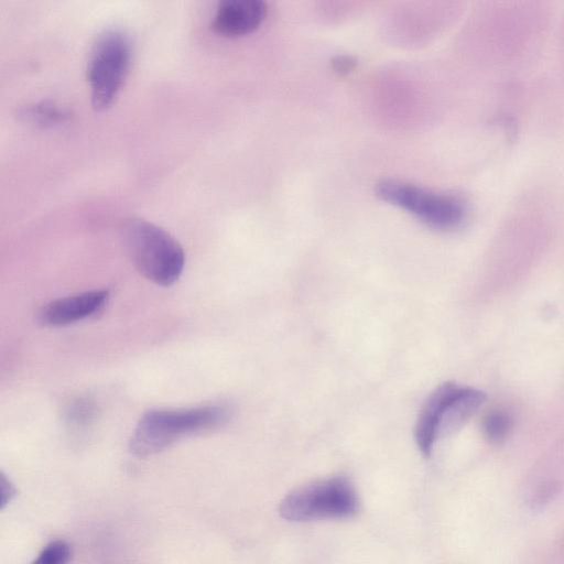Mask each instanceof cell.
Segmentation results:
<instances>
[{
	"label": "cell",
	"instance_id": "obj_1",
	"mask_svg": "<svg viewBox=\"0 0 564 564\" xmlns=\"http://www.w3.org/2000/svg\"><path fill=\"white\" fill-rule=\"evenodd\" d=\"M229 417L230 410L223 404L148 411L137 424L129 448L133 455L147 457L165 449L184 435L218 427Z\"/></svg>",
	"mask_w": 564,
	"mask_h": 564
},
{
	"label": "cell",
	"instance_id": "obj_2",
	"mask_svg": "<svg viewBox=\"0 0 564 564\" xmlns=\"http://www.w3.org/2000/svg\"><path fill=\"white\" fill-rule=\"evenodd\" d=\"M122 238L132 263L145 279L162 286L177 281L185 254L167 231L148 220L132 218L123 225Z\"/></svg>",
	"mask_w": 564,
	"mask_h": 564
},
{
	"label": "cell",
	"instance_id": "obj_3",
	"mask_svg": "<svg viewBox=\"0 0 564 564\" xmlns=\"http://www.w3.org/2000/svg\"><path fill=\"white\" fill-rule=\"evenodd\" d=\"M486 394L474 388L446 382L427 399L419 415L414 437L424 456L432 452L440 436L462 427L482 405Z\"/></svg>",
	"mask_w": 564,
	"mask_h": 564
},
{
	"label": "cell",
	"instance_id": "obj_4",
	"mask_svg": "<svg viewBox=\"0 0 564 564\" xmlns=\"http://www.w3.org/2000/svg\"><path fill=\"white\" fill-rule=\"evenodd\" d=\"M131 59L132 43L124 31L110 28L96 37L87 64V80L95 109H106L113 102L129 74Z\"/></svg>",
	"mask_w": 564,
	"mask_h": 564
},
{
	"label": "cell",
	"instance_id": "obj_5",
	"mask_svg": "<svg viewBox=\"0 0 564 564\" xmlns=\"http://www.w3.org/2000/svg\"><path fill=\"white\" fill-rule=\"evenodd\" d=\"M358 497L352 484L335 476L305 485L288 494L279 506L290 521L348 518L357 512Z\"/></svg>",
	"mask_w": 564,
	"mask_h": 564
},
{
	"label": "cell",
	"instance_id": "obj_6",
	"mask_svg": "<svg viewBox=\"0 0 564 564\" xmlns=\"http://www.w3.org/2000/svg\"><path fill=\"white\" fill-rule=\"evenodd\" d=\"M376 194L382 200L411 213L434 228L452 229L465 218V206L457 197L434 193L410 183L384 180L377 184Z\"/></svg>",
	"mask_w": 564,
	"mask_h": 564
},
{
	"label": "cell",
	"instance_id": "obj_7",
	"mask_svg": "<svg viewBox=\"0 0 564 564\" xmlns=\"http://www.w3.org/2000/svg\"><path fill=\"white\" fill-rule=\"evenodd\" d=\"M107 290H93L48 302L37 312V319L45 326H65L99 312L107 303Z\"/></svg>",
	"mask_w": 564,
	"mask_h": 564
},
{
	"label": "cell",
	"instance_id": "obj_8",
	"mask_svg": "<svg viewBox=\"0 0 564 564\" xmlns=\"http://www.w3.org/2000/svg\"><path fill=\"white\" fill-rule=\"evenodd\" d=\"M267 15V6L260 0H226L218 4L213 18V30L225 36H239L254 31Z\"/></svg>",
	"mask_w": 564,
	"mask_h": 564
},
{
	"label": "cell",
	"instance_id": "obj_9",
	"mask_svg": "<svg viewBox=\"0 0 564 564\" xmlns=\"http://www.w3.org/2000/svg\"><path fill=\"white\" fill-rule=\"evenodd\" d=\"M68 108L50 100L25 105L18 111L21 121L37 127H53L69 120Z\"/></svg>",
	"mask_w": 564,
	"mask_h": 564
},
{
	"label": "cell",
	"instance_id": "obj_10",
	"mask_svg": "<svg viewBox=\"0 0 564 564\" xmlns=\"http://www.w3.org/2000/svg\"><path fill=\"white\" fill-rule=\"evenodd\" d=\"M511 429L510 416L501 410L489 412L482 421V431L486 437L494 442H502Z\"/></svg>",
	"mask_w": 564,
	"mask_h": 564
},
{
	"label": "cell",
	"instance_id": "obj_11",
	"mask_svg": "<svg viewBox=\"0 0 564 564\" xmlns=\"http://www.w3.org/2000/svg\"><path fill=\"white\" fill-rule=\"evenodd\" d=\"M72 550L67 542L56 540L50 542L31 564H68Z\"/></svg>",
	"mask_w": 564,
	"mask_h": 564
},
{
	"label": "cell",
	"instance_id": "obj_12",
	"mask_svg": "<svg viewBox=\"0 0 564 564\" xmlns=\"http://www.w3.org/2000/svg\"><path fill=\"white\" fill-rule=\"evenodd\" d=\"M96 415L94 402L86 398L73 400L65 409V417L69 423L85 425L90 423Z\"/></svg>",
	"mask_w": 564,
	"mask_h": 564
},
{
	"label": "cell",
	"instance_id": "obj_13",
	"mask_svg": "<svg viewBox=\"0 0 564 564\" xmlns=\"http://www.w3.org/2000/svg\"><path fill=\"white\" fill-rule=\"evenodd\" d=\"M356 65L351 56L338 55L332 61V67L338 75H346L354 69Z\"/></svg>",
	"mask_w": 564,
	"mask_h": 564
},
{
	"label": "cell",
	"instance_id": "obj_14",
	"mask_svg": "<svg viewBox=\"0 0 564 564\" xmlns=\"http://www.w3.org/2000/svg\"><path fill=\"white\" fill-rule=\"evenodd\" d=\"M14 495H15L14 487L4 477V475H2L1 476V507L3 508L4 505L8 503Z\"/></svg>",
	"mask_w": 564,
	"mask_h": 564
}]
</instances>
